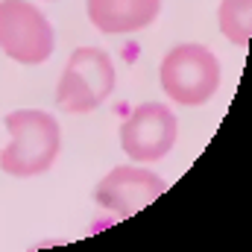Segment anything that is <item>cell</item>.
I'll use <instances>...</instances> for the list:
<instances>
[{
	"label": "cell",
	"mask_w": 252,
	"mask_h": 252,
	"mask_svg": "<svg viewBox=\"0 0 252 252\" xmlns=\"http://www.w3.org/2000/svg\"><path fill=\"white\" fill-rule=\"evenodd\" d=\"M115 91V62L100 47H79L70 53L62 70L56 103L67 115L94 112Z\"/></svg>",
	"instance_id": "obj_2"
},
{
	"label": "cell",
	"mask_w": 252,
	"mask_h": 252,
	"mask_svg": "<svg viewBox=\"0 0 252 252\" xmlns=\"http://www.w3.org/2000/svg\"><path fill=\"white\" fill-rule=\"evenodd\" d=\"M161 88L182 106H199L220 88V62L202 44H179L161 62Z\"/></svg>",
	"instance_id": "obj_3"
},
{
	"label": "cell",
	"mask_w": 252,
	"mask_h": 252,
	"mask_svg": "<svg viewBox=\"0 0 252 252\" xmlns=\"http://www.w3.org/2000/svg\"><path fill=\"white\" fill-rule=\"evenodd\" d=\"M161 12V0H88V18L100 32H138Z\"/></svg>",
	"instance_id": "obj_7"
},
{
	"label": "cell",
	"mask_w": 252,
	"mask_h": 252,
	"mask_svg": "<svg viewBox=\"0 0 252 252\" xmlns=\"http://www.w3.org/2000/svg\"><path fill=\"white\" fill-rule=\"evenodd\" d=\"M164 190H167V182L158 173L126 164V167H115L103 176V182L94 190V199L100 208L129 217V214H138L141 208H147L150 202H156Z\"/></svg>",
	"instance_id": "obj_6"
},
{
	"label": "cell",
	"mask_w": 252,
	"mask_h": 252,
	"mask_svg": "<svg viewBox=\"0 0 252 252\" xmlns=\"http://www.w3.org/2000/svg\"><path fill=\"white\" fill-rule=\"evenodd\" d=\"M6 129L12 141L0 153V167L9 176H38L53 167L62 147L56 118L41 109H18L6 115Z\"/></svg>",
	"instance_id": "obj_1"
},
{
	"label": "cell",
	"mask_w": 252,
	"mask_h": 252,
	"mask_svg": "<svg viewBox=\"0 0 252 252\" xmlns=\"http://www.w3.org/2000/svg\"><path fill=\"white\" fill-rule=\"evenodd\" d=\"M217 21L235 47H247L252 38V0H223Z\"/></svg>",
	"instance_id": "obj_8"
},
{
	"label": "cell",
	"mask_w": 252,
	"mask_h": 252,
	"mask_svg": "<svg viewBox=\"0 0 252 252\" xmlns=\"http://www.w3.org/2000/svg\"><path fill=\"white\" fill-rule=\"evenodd\" d=\"M0 50L21 64H41L53 53V27L30 0H0Z\"/></svg>",
	"instance_id": "obj_4"
},
{
	"label": "cell",
	"mask_w": 252,
	"mask_h": 252,
	"mask_svg": "<svg viewBox=\"0 0 252 252\" xmlns=\"http://www.w3.org/2000/svg\"><path fill=\"white\" fill-rule=\"evenodd\" d=\"M176 115L161 103L138 106L121 126V147L132 161L153 164L164 158L176 144Z\"/></svg>",
	"instance_id": "obj_5"
}]
</instances>
